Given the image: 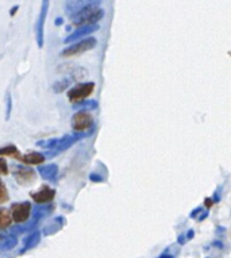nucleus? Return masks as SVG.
I'll return each mask as SVG.
<instances>
[{"label": "nucleus", "instance_id": "f257e3e1", "mask_svg": "<svg viewBox=\"0 0 231 258\" xmlns=\"http://www.w3.org/2000/svg\"><path fill=\"white\" fill-rule=\"evenodd\" d=\"M101 17H103V11L100 9H97V7H87V9L83 10L81 13H79L73 18V23H75V26L88 25V23L99 21Z\"/></svg>", "mask_w": 231, "mask_h": 258}, {"label": "nucleus", "instance_id": "f03ea898", "mask_svg": "<svg viewBox=\"0 0 231 258\" xmlns=\"http://www.w3.org/2000/svg\"><path fill=\"white\" fill-rule=\"evenodd\" d=\"M93 89H95V84L93 83H84V84H77L76 87L68 92V98L72 103L83 102L84 99H87L89 95H92Z\"/></svg>", "mask_w": 231, "mask_h": 258}, {"label": "nucleus", "instance_id": "7ed1b4c3", "mask_svg": "<svg viewBox=\"0 0 231 258\" xmlns=\"http://www.w3.org/2000/svg\"><path fill=\"white\" fill-rule=\"evenodd\" d=\"M93 124V116L92 114H89L87 111H81V112H77V114L73 116L72 119V127L75 132H88L89 128L92 127Z\"/></svg>", "mask_w": 231, "mask_h": 258}, {"label": "nucleus", "instance_id": "20e7f679", "mask_svg": "<svg viewBox=\"0 0 231 258\" xmlns=\"http://www.w3.org/2000/svg\"><path fill=\"white\" fill-rule=\"evenodd\" d=\"M30 212H31V206L29 203H17L11 206L10 216L15 223H23L30 218Z\"/></svg>", "mask_w": 231, "mask_h": 258}, {"label": "nucleus", "instance_id": "39448f33", "mask_svg": "<svg viewBox=\"0 0 231 258\" xmlns=\"http://www.w3.org/2000/svg\"><path fill=\"white\" fill-rule=\"evenodd\" d=\"M96 45V39L95 38H87L84 41H80L79 43H76L73 46H71L67 50H64L63 57H75V55L83 54L85 51H88L89 49H92Z\"/></svg>", "mask_w": 231, "mask_h": 258}, {"label": "nucleus", "instance_id": "423d86ee", "mask_svg": "<svg viewBox=\"0 0 231 258\" xmlns=\"http://www.w3.org/2000/svg\"><path fill=\"white\" fill-rule=\"evenodd\" d=\"M55 192L54 189H51L47 185L41 186V189L37 190V192H33L31 194V199L35 202V203L43 204V203H49L51 200L54 199Z\"/></svg>", "mask_w": 231, "mask_h": 258}, {"label": "nucleus", "instance_id": "0eeeda50", "mask_svg": "<svg viewBox=\"0 0 231 258\" xmlns=\"http://www.w3.org/2000/svg\"><path fill=\"white\" fill-rule=\"evenodd\" d=\"M14 177L17 178V181L19 184H30V182H33L37 177V174L34 172L33 169H27V168H17V169L14 170Z\"/></svg>", "mask_w": 231, "mask_h": 258}, {"label": "nucleus", "instance_id": "6e6552de", "mask_svg": "<svg viewBox=\"0 0 231 258\" xmlns=\"http://www.w3.org/2000/svg\"><path fill=\"white\" fill-rule=\"evenodd\" d=\"M21 161H23L27 165H39L45 161V157L42 154H39V153H29L26 156H22Z\"/></svg>", "mask_w": 231, "mask_h": 258}, {"label": "nucleus", "instance_id": "1a4fd4ad", "mask_svg": "<svg viewBox=\"0 0 231 258\" xmlns=\"http://www.w3.org/2000/svg\"><path fill=\"white\" fill-rule=\"evenodd\" d=\"M0 156L5 157H13V158H17V160L21 161V153L15 146H7V148L0 149Z\"/></svg>", "mask_w": 231, "mask_h": 258}, {"label": "nucleus", "instance_id": "9d476101", "mask_svg": "<svg viewBox=\"0 0 231 258\" xmlns=\"http://www.w3.org/2000/svg\"><path fill=\"white\" fill-rule=\"evenodd\" d=\"M11 216H10V212L6 211V210H0V229H6L11 224Z\"/></svg>", "mask_w": 231, "mask_h": 258}, {"label": "nucleus", "instance_id": "9b49d317", "mask_svg": "<svg viewBox=\"0 0 231 258\" xmlns=\"http://www.w3.org/2000/svg\"><path fill=\"white\" fill-rule=\"evenodd\" d=\"M9 200V192H7V188L3 182L0 181V204L6 203Z\"/></svg>", "mask_w": 231, "mask_h": 258}, {"label": "nucleus", "instance_id": "f8f14e48", "mask_svg": "<svg viewBox=\"0 0 231 258\" xmlns=\"http://www.w3.org/2000/svg\"><path fill=\"white\" fill-rule=\"evenodd\" d=\"M0 174H9V166L3 158L0 160Z\"/></svg>", "mask_w": 231, "mask_h": 258}, {"label": "nucleus", "instance_id": "ddd939ff", "mask_svg": "<svg viewBox=\"0 0 231 258\" xmlns=\"http://www.w3.org/2000/svg\"><path fill=\"white\" fill-rule=\"evenodd\" d=\"M162 258H170V257H162Z\"/></svg>", "mask_w": 231, "mask_h": 258}]
</instances>
